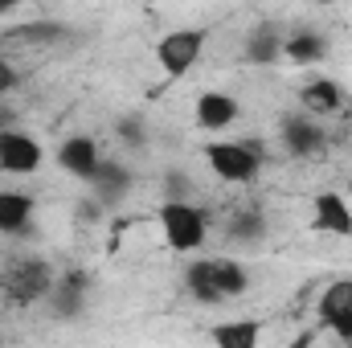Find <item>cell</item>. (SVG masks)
<instances>
[{
  "mask_svg": "<svg viewBox=\"0 0 352 348\" xmlns=\"http://www.w3.org/2000/svg\"><path fill=\"white\" fill-rule=\"evenodd\" d=\"M41 164H45V148H41L29 131L8 127V131L0 135V173L33 176V173H41Z\"/></svg>",
  "mask_w": 352,
  "mask_h": 348,
  "instance_id": "obj_7",
  "label": "cell"
},
{
  "mask_svg": "<svg viewBox=\"0 0 352 348\" xmlns=\"http://www.w3.org/2000/svg\"><path fill=\"white\" fill-rule=\"evenodd\" d=\"M311 217H316V230L336 234V238H352V205H349V197H340V193H332V188L316 193V201H311Z\"/></svg>",
  "mask_w": 352,
  "mask_h": 348,
  "instance_id": "obj_10",
  "label": "cell"
},
{
  "mask_svg": "<svg viewBox=\"0 0 352 348\" xmlns=\"http://www.w3.org/2000/svg\"><path fill=\"white\" fill-rule=\"evenodd\" d=\"M160 234H164V242L176 254H197L205 246V238H209V221L192 201L173 197V201L160 205Z\"/></svg>",
  "mask_w": 352,
  "mask_h": 348,
  "instance_id": "obj_2",
  "label": "cell"
},
{
  "mask_svg": "<svg viewBox=\"0 0 352 348\" xmlns=\"http://www.w3.org/2000/svg\"><path fill=\"white\" fill-rule=\"evenodd\" d=\"M291 348H311V336H299V340H295Z\"/></svg>",
  "mask_w": 352,
  "mask_h": 348,
  "instance_id": "obj_20",
  "label": "cell"
},
{
  "mask_svg": "<svg viewBox=\"0 0 352 348\" xmlns=\"http://www.w3.org/2000/svg\"><path fill=\"white\" fill-rule=\"evenodd\" d=\"M324 144H328V131H324L316 119L295 115V119H287V123H283V148H287L291 156H299V160L320 156V152H324Z\"/></svg>",
  "mask_w": 352,
  "mask_h": 348,
  "instance_id": "obj_11",
  "label": "cell"
},
{
  "mask_svg": "<svg viewBox=\"0 0 352 348\" xmlns=\"http://www.w3.org/2000/svg\"><path fill=\"white\" fill-rule=\"evenodd\" d=\"M205 164L226 184H250L263 173V152L246 140H213L205 144Z\"/></svg>",
  "mask_w": 352,
  "mask_h": 348,
  "instance_id": "obj_3",
  "label": "cell"
},
{
  "mask_svg": "<svg viewBox=\"0 0 352 348\" xmlns=\"http://www.w3.org/2000/svg\"><path fill=\"white\" fill-rule=\"evenodd\" d=\"M246 266L234 259H192L184 266V287L197 303H230L246 291Z\"/></svg>",
  "mask_w": 352,
  "mask_h": 348,
  "instance_id": "obj_1",
  "label": "cell"
},
{
  "mask_svg": "<svg viewBox=\"0 0 352 348\" xmlns=\"http://www.w3.org/2000/svg\"><path fill=\"white\" fill-rule=\"evenodd\" d=\"M33 221V197L21 188H0V234H21Z\"/></svg>",
  "mask_w": 352,
  "mask_h": 348,
  "instance_id": "obj_15",
  "label": "cell"
},
{
  "mask_svg": "<svg viewBox=\"0 0 352 348\" xmlns=\"http://www.w3.org/2000/svg\"><path fill=\"white\" fill-rule=\"evenodd\" d=\"M344 197H349V201H352V180H349V188H344Z\"/></svg>",
  "mask_w": 352,
  "mask_h": 348,
  "instance_id": "obj_22",
  "label": "cell"
},
{
  "mask_svg": "<svg viewBox=\"0 0 352 348\" xmlns=\"http://www.w3.org/2000/svg\"><path fill=\"white\" fill-rule=\"evenodd\" d=\"M12 83H16V70H12V62H8V54H4V41H0V94L12 90Z\"/></svg>",
  "mask_w": 352,
  "mask_h": 348,
  "instance_id": "obj_19",
  "label": "cell"
},
{
  "mask_svg": "<svg viewBox=\"0 0 352 348\" xmlns=\"http://www.w3.org/2000/svg\"><path fill=\"white\" fill-rule=\"evenodd\" d=\"M299 102H303V115L320 123V119H328V115H336L344 107V90H340L336 78H311L299 94Z\"/></svg>",
  "mask_w": 352,
  "mask_h": 348,
  "instance_id": "obj_12",
  "label": "cell"
},
{
  "mask_svg": "<svg viewBox=\"0 0 352 348\" xmlns=\"http://www.w3.org/2000/svg\"><path fill=\"white\" fill-rule=\"evenodd\" d=\"M201 50H205V33H201V29H173V33H164V37L156 41V62H160L164 74L184 78V74L197 66Z\"/></svg>",
  "mask_w": 352,
  "mask_h": 348,
  "instance_id": "obj_5",
  "label": "cell"
},
{
  "mask_svg": "<svg viewBox=\"0 0 352 348\" xmlns=\"http://www.w3.org/2000/svg\"><path fill=\"white\" fill-rule=\"evenodd\" d=\"M238 115H242V107H238L234 94H226V90H205V94H197L192 119H197L201 131H226V127L238 123Z\"/></svg>",
  "mask_w": 352,
  "mask_h": 348,
  "instance_id": "obj_9",
  "label": "cell"
},
{
  "mask_svg": "<svg viewBox=\"0 0 352 348\" xmlns=\"http://www.w3.org/2000/svg\"><path fill=\"white\" fill-rule=\"evenodd\" d=\"M324 54H328V41L316 29H299V33H287L283 37V58L291 66H316Z\"/></svg>",
  "mask_w": 352,
  "mask_h": 348,
  "instance_id": "obj_13",
  "label": "cell"
},
{
  "mask_svg": "<svg viewBox=\"0 0 352 348\" xmlns=\"http://www.w3.org/2000/svg\"><path fill=\"white\" fill-rule=\"evenodd\" d=\"M213 348H258L263 345V324L258 320H221L213 324Z\"/></svg>",
  "mask_w": 352,
  "mask_h": 348,
  "instance_id": "obj_14",
  "label": "cell"
},
{
  "mask_svg": "<svg viewBox=\"0 0 352 348\" xmlns=\"http://www.w3.org/2000/svg\"><path fill=\"white\" fill-rule=\"evenodd\" d=\"M4 131H8V123H4V115H0V135H4Z\"/></svg>",
  "mask_w": 352,
  "mask_h": 348,
  "instance_id": "obj_21",
  "label": "cell"
},
{
  "mask_svg": "<svg viewBox=\"0 0 352 348\" xmlns=\"http://www.w3.org/2000/svg\"><path fill=\"white\" fill-rule=\"evenodd\" d=\"M45 303H50V312H54V316H74V312L82 307V279H78V274L58 279Z\"/></svg>",
  "mask_w": 352,
  "mask_h": 348,
  "instance_id": "obj_16",
  "label": "cell"
},
{
  "mask_svg": "<svg viewBox=\"0 0 352 348\" xmlns=\"http://www.w3.org/2000/svg\"><path fill=\"white\" fill-rule=\"evenodd\" d=\"M54 160H58V168L66 176H78V180H87V184H94V176H98V168L107 164L102 160V152H98V144L90 140V135H66L62 144H58V152H54Z\"/></svg>",
  "mask_w": 352,
  "mask_h": 348,
  "instance_id": "obj_8",
  "label": "cell"
},
{
  "mask_svg": "<svg viewBox=\"0 0 352 348\" xmlns=\"http://www.w3.org/2000/svg\"><path fill=\"white\" fill-rule=\"evenodd\" d=\"M54 283H58V279H54V270H50L45 262L21 259V262H12V266L4 270V299L16 303V307L45 303L50 291H54Z\"/></svg>",
  "mask_w": 352,
  "mask_h": 348,
  "instance_id": "obj_4",
  "label": "cell"
},
{
  "mask_svg": "<svg viewBox=\"0 0 352 348\" xmlns=\"http://www.w3.org/2000/svg\"><path fill=\"white\" fill-rule=\"evenodd\" d=\"M127 180H131V176L123 173L119 164H102V168H98V176H94L98 201H119V197L127 193Z\"/></svg>",
  "mask_w": 352,
  "mask_h": 348,
  "instance_id": "obj_18",
  "label": "cell"
},
{
  "mask_svg": "<svg viewBox=\"0 0 352 348\" xmlns=\"http://www.w3.org/2000/svg\"><path fill=\"white\" fill-rule=\"evenodd\" d=\"M246 58H250L254 66H270V62H278V58H283V37L270 33V29L250 33V41H246Z\"/></svg>",
  "mask_w": 352,
  "mask_h": 348,
  "instance_id": "obj_17",
  "label": "cell"
},
{
  "mask_svg": "<svg viewBox=\"0 0 352 348\" xmlns=\"http://www.w3.org/2000/svg\"><path fill=\"white\" fill-rule=\"evenodd\" d=\"M316 312H320V324L332 336H340L344 345H352V279H332L320 291Z\"/></svg>",
  "mask_w": 352,
  "mask_h": 348,
  "instance_id": "obj_6",
  "label": "cell"
}]
</instances>
